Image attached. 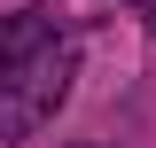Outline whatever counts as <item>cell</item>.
I'll return each instance as SVG.
<instances>
[{"instance_id": "cell-1", "label": "cell", "mask_w": 156, "mask_h": 148, "mask_svg": "<svg viewBox=\"0 0 156 148\" xmlns=\"http://www.w3.org/2000/svg\"><path fill=\"white\" fill-rule=\"evenodd\" d=\"M62 93H70V39L55 23H39L0 70V140H31L62 109Z\"/></svg>"}, {"instance_id": "cell-2", "label": "cell", "mask_w": 156, "mask_h": 148, "mask_svg": "<svg viewBox=\"0 0 156 148\" xmlns=\"http://www.w3.org/2000/svg\"><path fill=\"white\" fill-rule=\"evenodd\" d=\"M39 23H47V16H0V70H8V55H16V47L39 31Z\"/></svg>"}, {"instance_id": "cell-3", "label": "cell", "mask_w": 156, "mask_h": 148, "mask_svg": "<svg viewBox=\"0 0 156 148\" xmlns=\"http://www.w3.org/2000/svg\"><path fill=\"white\" fill-rule=\"evenodd\" d=\"M148 31H156V0H148Z\"/></svg>"}]
</instances>
